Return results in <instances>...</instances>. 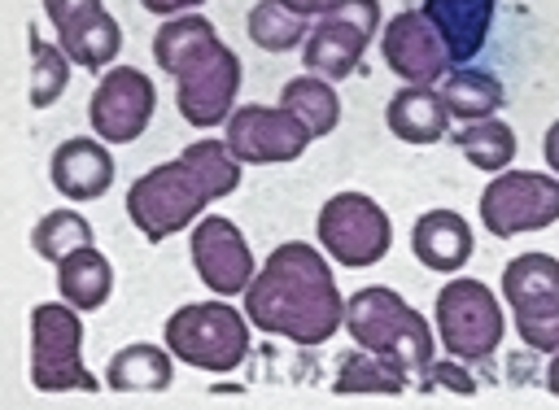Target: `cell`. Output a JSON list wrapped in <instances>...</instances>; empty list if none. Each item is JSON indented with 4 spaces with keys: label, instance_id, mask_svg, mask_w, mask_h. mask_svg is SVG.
<instances>
[{
    "label": "cell",
    "instance_id": "6da1fadb",
    "mask_svg": "<svg viewBox=\"0 0 559 410\" xmlns=\"http://www.w3.org/2000/svg\"><path fill=\"white\" fill-rule=\"evenodd\" d=\"M245 314L258 331L310 349L345 327V297L332 279L328 257L314 244L284 240L245 288Z\"/></svg>",
    "mask_w": 559,
    "mask_h": 410
},
{
    "label": "cell",
    "instance_id": "7a4b0ae2",
    "mask_svg": "<svg viewBox=\"0 0 559 410\" xmlns=\"http://www.w3.org/2000/svg\"><path fill=\"white\" fill-rule=\"evenodd\" d=\"M153 61L175 79V105L188 126H218L236 113L240 57L218 39L214 22L201 13L166 17L153 31Z\"/></svg>",
    "mask_w": 559,
    "mask_h": 410
},
{
    "label": "cell",
    "instance_id": "3957f363",
    "mask_svg": "<svg viewBox=\"0 0 559 410\" xmlns=\"http://www.w3.org/2000/svg\"><path fill=\"white\" fill-rule=\"evenodd\" d=\"M345 327H349V340L358 349H371L380 358H393L411 375H424L432 366V349H437L432 327L393 288H380V284L358 288L345 301Z\"/></svg>",
    "mask_w": 559,
    "mask_h": 410
},
{
    "label": "cell",
    "instance_id": "277c9868",
    "mask_svg": "<svg viewBox=\"0 0 559 410\" xmlns=\"http://www.w3.org/2000/svg\"><path fill=\"white\" fill-rule=\"evenodd\" d=\"M249 314L227 301H188L166 318L162 336L183 366L227 375L249 358Z\"/></svg>",
    "mask_w": 559,
    "mask_h": 410
},
{
    "label": "cell",
    "instance_id": "5b68a950",
    "mask_svg": "<svg viewBox=\"0 0 559 410\" xmlns=\"http://www.w3.org/2000/svg\"><path fill=\"white\" fill-rule=\"evenodd\" d=\"M210 201L214 196L201 183V174L183 157H175V161L153 166L148 174H140L127 188V218L135 222V231L148 244H162L166 236H175L188 222H197Z\"/></svg>",
    "mask_w": 559,
    "mask_h": 410
},
{
    "label": "cell",
    "instance_id": "8992f818",
    "mask_svg": "<svg viewBox=\"0 0 559 410\" xmlns=\"http://www.w3.org/2000/svg\"><path fill=\"white\" fill-rule=\"evenodd\" d=\"M83 310L70 301H39L31 310V384L39 393H96L100 379L83 366Z\"/></svg>",
    "mask_w": 559,
    "mask_h": 410
},
{
    "label": "cell",
    "instance_id": "52a82bcc",
    "mask_svg": "<svg viewBox=\"0 0 559 410\" xmlns=\"http://www.w3.org/2000/svg\"><path fill=\"white\" fill-rule=\"evenodd\" d=\"M314 231H319L323 253L349 270H367V266L384 262L393 249V222L367 192L328 196L314 218Z\"/></svg>",
    "mask_w": 559,
    "mask_h": 410
},
{
    "label": "cell",
    "instance_id": "ba28073f",
    "mask_svg": "<svg viewBox=\"0 0 559 410\" xmlns=\"http://www.w3.org/2000/svg\"><path fill=\"white\" fill-rule=\"evenodd\" d=\"M432 314H437L441 349L459 362H480L502 345L507 318H502L498 297L480 279H450L437 292Z\"/></svg>",
    "mask_w": 559,
    "mask_h": 410
},
{
    "label": "cell",
    "instance_id": "9c48e42d",
    "mask_svg": "<svg viewBox=\"0 0 559 410\" xmlns=\"http://www.w3.org/2000/svg\"><path fill=\"white\" fill-rule=\"evenodd\" d=\"M502 297L515 314V331L528 349H559V257L520 253L502 266Z\"/></svg>",
    "mask_w": 559,
    "mask_h": 410
},
{
    "label": "cell",
    "instance_id": "30bf717a",
    "mask_svg": "<svg viewBox=\"0 0 559 410\" xmlns=\"http://www.w3.org/2000/svg\"><path fill=\"white\" fill-rule=\"evenodd\" d=\"M480 222L498 240L546 231L550 222H559V174L511 170V166L498 170L480 192Z\"/></svg>",
    "mask_w": 559,
    "mask_h": 410
},
{
    "label": "cell",
    "instance_id": "8fae6325",
    "mask_svg": "<svg viewBox=\"0 0 559 410\" xmlns=\"http://www.w3.org/2000/svg\"><path fill=\"white\" fill-rule=\"evenodd\" d=\"M371 35H380V0H328L301 44V61L332 83L349 79L362 65Z\"/></svg>",
    "mask_w": 559,
    "mask_h": 410
},
{
    "label": "cell",
    "instance_id": "7c38bea8",
    "mask_svg": "<svg viewBox=\"0 0 559 410\" xmlns=\"http://www.w3.org/2000/svg\"><path fill=\"white\" fill-rule=\"evenodd\" d=\"M223 140L240 166H275L297 161L314 135L284 105H236V113L223 122Z\"/></svg>",
    "mask_w": 559,
    "mask_h": 410
},
{
    "label": "cell",
    "instance_id": "4fadbf2b",
    "mask_svg": "<svg viewBox=\"0 0 559 410\" xmlns=\"http://www.w3.org/2000/svg\"><path fill=\"white\" fill-rule=\"evenodd\" d=\"M157 109V87L144 70L135 65H109L100 74V83L92 87L87 100V122L96 131V140L105 144H131L148 131Z\"/></svg>",
    "mask_w": 559,
    "mask_h": 410
},
{
    "label": "cell",
    "instance_id": "5bb4252c",
    "mask_svg": "<svg viewBox=\"0 0 559 410\" xmlns=\"http://www.w3.org/2000/svg\"><path fill=\"white\" fill-rule=\"evenodd\" d=\"M380 57L384 65L411 83V87H432L445 79V70L454 65L450 61V48L445 39L437 35V26L424 17V9H402L384 22V35H380Z\"/></svg>",
    "mask_w": 559,
    "mask_h": 410
},
{
    "label": "cell",
    "instance_id": "9a60e30c",
    "mask_svg": "<svg viewBox=\"0 0 559 410\" xmlns=\"http://www.w3.org/2000/svg\"><path fill=\"white\" fill-rule=\"evenodd\" d=\"M44 13L79 70H109L122 52V26L100 0H44Z\"/></svg>",
    "mask_w": 559,
    "mask_h": 410
},
{
    "label": "cell",
    "instance_id": "2e32d148",
    "mask_svg": "<svg viewBox=\"0 0 559 410\" xmlns=\"http://www.w3.org/2000/svg\"><path fill=\"white\" fill-rule=\"evenodd\" d=\"M188 249H192V266H197L201 284L210 292H218V297H240L258 275L245 231L223 214L201 218L192 227V244Z\"/></svg>",
    "mask_w": 559,
    "mask_h": 410
},
{
    "label": "cell",
    "instance_id": "e0dca14e",
    "mask_svg": "<svg viewBox=\"0 0 559 410\" xmlns=\"http://www.w3.org/2000/svg\"><path fill=\"white\" fill-rule=\"evenodd\" d=\"M114 157L105 148V140L92 135H70L52 148L48 157V179L66 201H96L109 192L114 183Z\"/></svg>",
    "mask_w": 559,
    "mask_h": 410
},
{
    "label": "cell",
    "instance_id": "ac0fdd59",
    "mask_svg": "<svg viewBox=\"0 0 559 410\" xmlns=\"http://www.w3.org/2000/svg\"><path fill=\"white\" fill-rule=\"evenodd\" d=\"M472 227L463 214L454 209H424L411 227V253L419 266L437 270V275H459L472 262Z\"/></svg>",
    "mask_w": 559,
    "mask_h": 410
},
{
    "label": "cell",
    "instance_id": "d6986e66",
    "mask_svg": "<svg viewBox=\"0 0 559 410\" xmlns=\"http://www.w3.org/2000/svg\"><path fill=\"white\" fill-rule=\"evenodd\" d=\"M419 9L437 26V35L445 39L450 61L454 65H467L485 48V39H489L498 0H424Z\"/></svg>",
    "mask_w": 559,
    "mask_h": 410
},
{
    "label": "cell",
    "instance_id": "ffe728a7",
    "mask_svg": "<svg viewBox=\"0 0 559 410\" xmlns=\"http://www.w3.org/2000/svg\"><path fill=\"white\" fill-rule=\"evenodd\" d=\"M384 122L402 144H437L450 135V109L437 87L402 83L384 105Z\"/></svg>",
    "mask_w": 559,
    "mask_h": 410
},
{
    "label": "cell",
    "instance_id": "44dd1931",
    "mask_svg": "<svg viewBox=\"0 0 559 410\" xmlns=\"http://www.w3.org/2000/svg\"><path fill=\"white\" fill-rule=\"evenodd\" d=\"M175 379V353L148 340L122 345L105 366V388L114 393H162Z\"/></svg>",
    "mask_w": 559,
    "mask_h": 410
},
{
    "label": "cell",
    "instance_id": "7402d4cb",
    "mask_svg": "<svg viewBox=\"0 0 559 410\" xmlns=\"http://www.w3.org/2000/svg\"><path fill=\"white\" fill-rule=\"evenodd\" d=\"M57 292H61V301H70L83 314L100 310L109 301V292H114V266H109V257L96 244H83L70 257H61L57 262Z\"/></svg>",
    "mask_w": 559,
    "mask_h": 410
},
{
    "label": "cell",
    "instance_id": "603a6c76",
    "mask_svg": "<svg viewBox=\"0 0 559 410\" xmlns=\"http://www.w3.org/2000/svg\"><path fill=\"white\" fill-rule=\"evenodd\" d=\"M437 92H441L450 118H463V122L493 118V113L507 105L502 79H493L489 70H472V65H450Z\"/></svg>",
    "mask_w": 559,
    "mask_h": 410
},
{
    "label": "cell",
    "instance_id": "cb8c5ba5",
    "mask_svg": "<svg viewBox=\"0 0 559 410\" xmlns=\"http://www.w3.org/2000/svg\"><path fill=\"white\" fill-rule=\"evenodd\" d=\"M280 105L293 109L310 126L314 140L319 135H332L336 122H341V96H336L332 79H323V74H297V79H288L284 92H280Z\"/></svg>",
    "mask_w": 559,
    "mask_h": 410
},
{
    "label": "cell",
    "instance_id": "d4e9b609",
    "mask_svg": "<svg viewBox=\"0 0 559 410\" xmlns=\"http://www.w3.org/2000/svg\"><path fill=\"white\" fill-rule=\"evenodd\" d=\"M454 148L485 174H498L515 161V131L493 113V118H480V122H463V131L454 135Z\"/></svg>",
    "mask_w": 559,
    "mask_h": 410
},
{
    "label": "cell",
    "instance_id": "484cf974",
    "mask_svg": "<svg viewBox=\"0 0 559 410\" xmlns=\"http://www.w3.org/2000/svg\"><path fill=\"white\" fill-rule=\"evenodd\" d=\"M310 35V17L293 13L284 0H258L249 9V39L262 52H293Z\"/></svg>",
    "mask_w": 559,
    "mask_h": 410
},
{
    "label": "cell",
    "instance_id": "4316f807",
    "mask_svg": "<svg viewBox=\"0 0 559 410\" xmlns=\"http://www.w3.org/2000/svg\"><path fill=\"white\" fill-rule=\"evenodd\" d=\"M406 379H411V371L406 366H397L393 358H380V353H371V349H358V353H349L345 362H341V371H336V393H406Z\"/></svg>",
    "mask_w": 559,
    "mask_h": 410
},
{
    "label": "cell",
    "instance_id": "83f0119b",
    "mask_svg": "<svg viewBox=\"0 0 559 410\" xmlns=\"http://www.w3.org/2000/svg\"><path fill=\"white\" fill-rule=\"evenodd\" d=\"M83 244H92V222L79 214V209H48L39 222H35V231H31V249H35V257H44V262H61V257H70L74 249H83Z\"/></svg>",
    "mask_w": 559,
    "mask_h": 410
},
{
    "label": "cell",
    "instance_id": "f1b7e54d",
    "mask_svg": "<svg viewBox=\"0 0 559 410\" xmlns=\"http://www.w3.org/2000/svg\"><path fill=\"white\" fill-rule=\"evenodd\" d=\"M179 157L201 174V183L210 188L214 201H223V196H231L240 188V161L227 148V140H192Z\"/></svg>",
    "mask_w": 559,
    "mask_h": 410
},
{
    "label": "cell",
    "instance_id": "f546056e",
    "mask_svg": "<svg viewBox=\"0 0 559 410\" xmlns=\"http://www.w3.org/2000/svg\"><path fill=\"white\" fill-rule=\"evenodd\" d=\"M70 65H74V61L66 57L61 44H48V39H39V35L31 31V105H35V109H48V105L66 92Z\"/></svg>",
    "mask_w": 559,
    "mask_h": 410
},
{
    "label": "cell",
    "instance_id": "4dcf8cb0",
    "mask_svg": "<svg viewBox=\"0 0 559 410\" xmlns=\"http://www.w3.org/2000/svg\"><path fill=\"white\" fill-rule=\"evenodd\" d=\"M432 384H441V388H454V393H463V397H472L476 393V379L459 366V358H450V362H432L428 371H424Z\"/></svg>",
    "mask_w": 559,
    "mask_h": 410
},
{
    "label": "cell",
    "instance_id": "1f68e13d",
    "mask_svg": "<svg viewBox=\"0 0 559 410\" xmlns=\"http://www.w3.org/2000/svg\"><path fill=\"white\" fill-rule=\"evenodd\" d=\"M148 13H157V17H179V13H188V9H197V4H205V0H140Z\"/></svg>",
    "mask_w": 559,
    "mask_h": 410
},
{
    "label": "cell",
    "instance_id": "d6a6232c",
    "mask_svg": "<svg viewBox=\"0 0 559 410\" xmlns=\"http://www.w3.org/2000/svg\"><path fill=\"white\" fill-rule=\"evenodd\" d=\"M542 153H546V166L559 174V118L546 126V140H542Z\"/></svg>",
    "mask_w": 559,
    "mask_h": 410
},
{
    "label": "cell",
    "instance_id": "836d02e7",
    "mask_svg": "<svg viewBox=\"0 0 559 410\" xmlns=\"http://www.w3.org/2000/svg\"><path fill=\"white\" fill-rule=\"evenodd\" d=\"M284 4H288V9H293V13H301V17H319V13H323V4H328V0H284Z\"/></svg>",
    "mask_w": 559,
    "mask_h": 410
},
{
    "label": "cell",
    "instance_id": "e575fe53",
    "mask_svg": "<svg viewBox=\"0 0 559 410\" xmlns=\"http://www.w3.org/2000/svg\"><path fill=\"white\" fill-rule=\"evenodd\" d=\"M546 388L559 397V349L550 353V366H546Z\"/></svg>",
    "mask_w": 559,
    "mask_h": 410
}]
</instances>
